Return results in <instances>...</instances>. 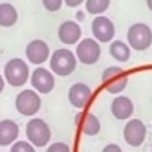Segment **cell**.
Here are the masks:
<instances>
[{"instance_id": "cell-19", "label": "cell", "mask_w": 152, "mask_h": 152, "mask_svg": "<svg viewBox=\"0 0 152 152\" xmlns=\"http://www.w3.org/2000/svg\"><path fill=\"white\" fill-rule=\"evenodd\" d=\"M110 7V0H86V13L99 17Z\"/></svg>"}, {"instance_id": "cell-17", "label": "cell", "mask_w": 152, "mask_h": 152, "mask_svg": "<svg viewBox=\"0 0 152 152\" xmlns=\"http://www.w3.org/2000/svg\"><path fill=\"white\" fill-rule=\"evenodd\" d=\"M18 20V13L13 4L9 2H2L0 4V26L2 28H11L17 24Z\"/></svg>"}, {"instance_id": "cell-26", "label": "cell", "mask_w": 152, "mask_h": 152, "mask_svg": "<svg viewBox=\"0 0 152 152\" xmlns=\"http://www.w3.org/2000/svg\"><path fill=\"white\" fill-rule=\"evenodd\" d=\"M147 7H148L150 11H152V0H147Z\"/></svg>"}, {"instance_id": "cell-25", "label": "cell", "mask_w": 152, "mask_h": 152, "mask_svg": "<svg viewBox=\"0 0 152 152\" xmlns=\"http://www.w3.org/2000/svg\"><path fill=\"white\" fill-rule=\"evenodd\" d=\"M4 86H6V79H4V75H0V94L4 92Z\"/></svg>"}, {"instance_id": "cell-24", "label": "cell", "mask_w": 152, "mask_h": 152, "mask_svg": "<svg viewBox=\"0 0 152 152\" xmlns=\"http://www.w3.org/2000/svg\"><path fill=\"white\" fill-rule=\"evenodd\" d=\"M83 2H86V0H64V4L70 6V7H79Z\"/></svg>"}, {"instance_id": "cell-16", "label": "cell", "mask_w": 152, "mask_h": 152, "mask_svg": "<svg viewBox=\"0 0 152 152\" xmlns=\"http://www.w3.org/2000/svg\"><path fill=\"white\" fill-rule=\"evenodd\" d=\"M20 128L13 119H2L0 121V147H11L15 141H18Z\"/></svg>"}, {"instance_id": "cell-20", "label": "cell", "mask_w": 152, "mask_h": 152, "mask_svg": "<svg viewBox=\"0 0 152 152\" xmlns=\"http://www.w3.org/2000/svg\"><path fill=\"white\" fill-rule=\"evenodd\" d=\"M9 152H37V150H35V147L31 145L28 139H26V141L18 139V141H15V143L11 145V148H9Z\"/></svg>"}, {"instance_id": "cell-9", "label": "cell", "mask_w": 152, "mask_h": 152, "mask_svg": "<svg viewBox=\"0 0 152 152\" xmlns=\"http://www.w3.org/2000/svg\"><path fill=\"white\" fill-rule=\"evenodd\" d=\"M92 33H94V39L99 44L112 42L114 35H115V26L108 17L99 15V17H94V20H92Z\"/></svg>"}, {"instance_id": "cell-4", "label": "cell", "mask_w": 152, "mask_h": 152, "mask_svg": "<svg viewBox=\"0 0 152 152\" xmlns=\"http://www.w3.org/2000/svg\"><path fill=\"white\" fill-rule=\"evenodd\" d=\"M126 44L130 50L145 51L152 46V29L145 22H136L126 31Z\"/></svg>"}, {"instance_id": "cell-1", "label": "cell", "mask_w": 152, "mask_h": 152, "mask_svg": "<svg viewBox=\"0 0 152 152\" xmlns=\"http://www.w3.org/2000/svg\"><path fill=\"white\" fill-rule=\"evenodd\" d=\"M77 57L75 53L68 48H59L51 53L50 57V70L53 75H59V77H66V75L73 73L77 68Z\"/></svg>"}, {"instance_id": "cell-18", "label": "cell", "mask_w": 152, "mask_h": 152, "mask_svg": "<svg viewBox=\"0 0 152 152\" xmlns=\"http://www.w3.org/2000/svg\"><path fill=\"white\" fill-rule=\"evenodd\" d=\"M110 55L117 62H126L130 59V46L123 40H112L110 42Z\"/></svg>"}, {"instance_id": "cell-12", "label": "cell", "mask_w": 152, "mask_h": 152, "mask_svg": "<svg viewBox=\"0 0 152 152\" xmlns=\"http://www.w3.org/2000/svg\"><path fill=\"white\" fill-rule=\"evenodd\" d=\"M50 57H51L50 46L42 39H35L26 46V59L35 66H42L46 61H50Z\"/></svg>"}, {"instance_id": "cell-21", "label": "cell", "mask_w": 152, "mask_h": 152, "mask_svg": "<svg viewBox=\"0 0 152 152\" xmlns=\"http://www.w3.org/2000/svg\"><path fill=\"white\" fill-rule=\"evenodd\" d=\"M62 4H64V0H42L44 9H46V11H51V13L59 11V9L62 7Z\"/></svg>"}, {"instance_id": "cell-22", "label": "cell", "mask_w": 152, "mask_h": 152, "mask_svg": "<svg viewBox=\"0 0 152 152\" xmlns=\"http://www.w3.org/2000/svg\"><path fill=\"white\" fill-rule=\"evenodd\" d=\"M46 152H72V148H70V145L62 143V141H57V143H51V145H48Z\"/></svg>"}, {"instance_id": "cell-7", "label": "cell", "mask_w": 152, "mask_h": 152, "mask_svg": "<svg viewBox=\"0 0 152 152\" xmlns=\"http://www.w3.org/2000/svg\"><path fill=\"white\" fill-rule=\"evenodd\" d=\"M75 57L83 64H95L101 59V44L95 39H83L75 48Z\"/></svg>"}, {"instance_id": "cell-3", "label": "cell", "mask_w": 152, "mask_h": 152, "mask_svg": "<svg viewBox=\"0 0 152 152\" xmlns=\"http://www.w3.org/2000/svg\"><path fill=\"white\" fill-rule=\"evenodd\" d=\"M26 136H28V141L35 148H40V147H48L51 139V130L44 119L31 117L26 123Z\"/></svg>"}, {"instance_id": "cell-15", "label": "cell", "mask_w": 152, "mask_h": 152, "mask_svg": "<svg viewBox=\"0 0 152 152\" xmlns=\"http://www.w3.org/2000/svg\"><path fill=\"white\" fill-rule=\"evenodd\" d=\"M110 112L115 119L119 121H126V119H132L134 114V103L130 97L126 95H115V99L110 104Z\"/></svg>"}, {"instance_id": "cell-11", "label": "cell", "mask_w": 152, "mask_h": 152, "mask_svg": "<svg viewBox=\"0 0 152 152\" xmlns=\"http://www.w3.org/2000/svg\"><path fill=\"white\" fill-rule=\"evenodd\" d=\"M92 97H94L92 88L84 83H75L68 90V101H70L72 106L77 108V110H84V108L92 103Z\"/></svg>"}, {"instance_id": "cell-2", "label": "cell", "mask_w": 152, "mask_h": 152, "mask_svg": "<svg viewBox=\"0 0 152 152\" xmlns=\"http://www.w3.org/2000/svg\"><path fill=\"white\" fill-rule=\"evenodd\" d=\"M31 77L29 66L24 59H11L6 62L4 66V79L7 84H11L13 88H22Z\"/></svg>"}, {"instance_id": "cell-14", "label": "cell", "mask_w": 152, "mask_h": 152, "mask_svg": "<svg viewBox=\"0 0 152 152\" xmlns=\"http://www.w3.org/2000/svg\"><path fill=\"white\" fill-rule=\"evenodd\" d=\"M75 123H77L81 134H84V136H97L101 132L99 117L90 114V112H79L77 115H75Z\"/></svg>"}, {"instance_id": "cell-6", "label": "cell", "mask_w": 152, "mask_h": 152, "mask_svg": "<svg viewBox=\"0 0 152 152\" xmlns=\"http://www.w3.org/2000/svg\"><path fill=\"white\" fill-rule=\"evenodd\" d=\"M40 94H37L35 90H22L18 92L17 99H15V108L20 115H26V117H31L35 115L39 110H40Z\"/></svg>"}, {"instance_id": "cell-5", "label": "cell", "mask_w": 152, "mask_h": 152, "mask_svg": "<svg viewBox=\"0 0 152 152\" xmlns=\"http://www.w3.org/2000/svg\"><path fill=\"white\" fill-rule=\"evenodd\" d=\"M101 81H103V86L108 94H114V95H119L128 84V75L123 68L119 66H110L106 68L101 75Z\"/></svg>"}, {"instance_id": "cell-8", "label": "cell", "mask_w": 152, "mask_h": 152, "mask_svg": "<svg viewBox=\"0 0 152 152\" xmlns=\"http://www.w3.org/2000/svg\"><path fill=\"white\" fill-rule=\"evenodd\" d=\"M29 83L33 86V90L37 94H50L53 88H55V75L51 73V70H46L44 66H37L33 72H31Z\"/></svg>"}, {"instance_id": "cell-10", "label": "cell", "mask_w": 152, "mask_h": 152, "mask_svg": "<svg viewBox=\"0 0 152 152\" xmlns=\"http://www.w3.org/2000/svg\"><path fill=\"white\" fill-rule=\"evenodd\" d=\"M123 137L126 141V145L130 147H141L147 139V126L141 119H130L126 121L123 128Z\"/></svg>"}, {"instance_id": "cell-23", "label": "cell", "mask_w": 152, "mask_h": 152, "mask_svg": "<svg viewBox=\"0 0 152 152\" xmlns=\"http://www.w3.org/2000/svg\"><path fill=\"white\" fill-rule=\"evenodd\" d=\"M101 152H123L121 150V147H119V145H115V143H108Z\"/></svg>"}, {"instance_id": "cell-13", "label": "cell", "mask_w": 152, "mask_h": 152, "mask_svg": "<svg viewBox=\"0 0 152 152\" xmlns=\"http://www.w3.org/2000/svg\"><path fill=\"white\" fill-rule=\"evenodd\" d=\"M59 40L62 42V44L66 46H73V44H79V42L83 40L81 35H83V29L77 22H73V20H66V22H62L59 26Z\"/></svg>"}]
</instances>
